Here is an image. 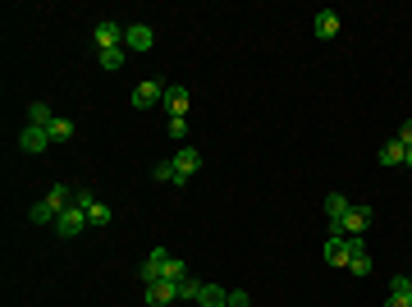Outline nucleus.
<instances>
[{"label": "nucleus", "mask_w": 412, "mask_h": 307, "mask_svg": "<svg viewBox=\"0 0 412 307\" xmlns=\"http://www.w3.org/2000/svg\"><path fill=\"white\" fill-rule=\"evenodd\" d=\"M51 229H55L60 238H74V234H83V229H87V211L78 207V202H74V207H64V211H60V220H55Z\"/></svg>", "instance_id": "7ed1b4c3"}, {"label": "nucleus", "mask_w": 412, "mask_h": 307, "mask_svg": "<svg viewBox=\"0 0 412 307\" xmlns=\"http://www.w3.org/2000/svg\"><path fill=\"white\" fill-rule=\"evenodd\" d=\"M399 142H404V147H412V120L399 124Z\"/></svg>", "instance_id": "a878e982"}, {"label": "nucleus", "mask_w": 412, "mask_h": 307, "mask_svg": "<svg viewBox=\"0 0 412 307\" xmlns=\"http://www.w3.org/2000/svg\"><path fill=\"white\" fill-rule=\"evenodd\" d=\"M371 220H376V211H371V207H362V202H353V207H348V216H343L339 225H330V234H343V238H367Z\"/></svg>", "instance_id": "f257e3e1"}, {"label": "nucleus", "mask_w": 412, "mask_h": 307, "mask_svg": "<svg viewBox=\"0 0 412 307\" xmlns=\"http://www.w3.org/2000/svg\"><path fill=\"white\" fill-rule=\"evenodd\" d=\"M110 220H115V211L105 207V202H96L92 211H87V225H92V229H105V225H110Z\"/></svg>", "instance_id": "a211bd4d"}, {"label": "nucleus", "mask_w": 412, "mask_h": 307, "mask_svg": "<svg viewBox=\"0 0 412 307\" xmlns=\"http://www.w3.org/2000/svg\"><path fill=\"white\" fill-rule=\"evenodd\" d=\"M174 170H179V188H183V184H188V179L202 170V156H198V147H179V156H174Z\"/></svg>", "instance_id": "423d86ee"}, {"label": "nucleus", "mask_w": 412, "mask_h": 307, "mask_svg": "<svg viewBox=\"0 0 412 307\" xmlns=\"http://www.w3.org/2000/svg\"><path fill=\"white\" fill-rule=\"evenodd\" d=\"M198 303H202V307H229V294H224L220 284H202Z\"/></svg>", "instance_id": "4468645a"}, {"label": "nucleus", "mask_w": 412, "mask_h": 307, "mask_svg": "<svg viewBox=\"0 0 412 307\" xmlns=\"http://www.w3.org/2000/svg\"><path fill=\"white\" fill-rule=\"evenodd\" d=\"M46 133H51V142H69V138H74V120H64V115H55V120L46 124Z\"/></svg>", "instance_id": "2eb2a0df"}, {"label": "nucleus", "mask_w": 412, "mask_h": 307, "mask_svg": "<svg viewBox=\"0 0 412 307\" xmlns=\"http://www.w3.org/2000/svg\"><path fill=\"white\" fill-rule=\"evenodd\" d=\"M92 42H96V51H110V46H124V28H120V23H110V18H101V23L92 28Z\"/></svg>", "instance_id": "39448f33"}, {"label": "nucleus", "mask_w": 412, "mask_h": 307, "mask_svg": "<svg viewBox=\"0 0 412 307\" xmlns=\"http://www.w3.org/2000/svg\"><path fill=\"white\" fill-rule=\"evenodd\" d=\"M165 92H170V83H161V79H147V83H137V88H133V105H137V110L165 105Z\"/></svg>", "instance_id": "f03ea898"}, {"label": "nucleus", "mask_w": 412, "mask_h": 307, "mask_svg": "<svg viewBox=\"0 0 412 307\" xmlns=\"http://www.w3.org/2000/svg\"><path fill=\"white\" fill-rule=\"evenodd\" d=\"M389 294H408V299H412V280H408V275H394V280H389Z\"/></svg>", "instance_id": "5701e85b"}, {"label": "nucleus", "mask_w": 412, "mask_h": 307, "mask_svg": "<svg viewBox=\"0 0 412 307\" xmlns=\"http://www.w3.org/2000/svg\"><path fill=\"white\" fill-rule=\"evenodd\" d=\"M348 207H353V202H348V197H343V193H330V197H326V211H330V225H339V220L348 216Z\"/></svg>", "instance_id": "dca6fc26"}, {"label": "nucleus", "mask_w": 412, "mask_h": 307, "mask_svg": "<svg viewBox=\"0 0 412 307\" xmlns=\"http://www.w3.org/2000/svg\"><path fill=\"white\" fill-rule=\"evenodd\" d=\"M229 307H248V294H243V289H234V294H229Z\"/></svg>", "instance_id": "bb28decb"}, {"label": "nucleus", "mask_w": 412, "mask_h": 307, "mask_svg": "<svg viewBox=\"0 0 412 307\" xmlns=\"http://www.w3.org/2000/svg\"><path fill=\"white\" fill-rule=\"evenodd\" d=\"M151 28H142V23H133V28H124V46H129V51H151Z\"/></svg>", "instance_id": "9b49d317"}, {"label": "nucleus", "mask_w": 412, "mask_h": 307, "mask_svg": "<svg viewBox=\"0 0 412 307\" xmlns=\"http://www.w3.org/2000/svg\"><path fill=\"white\" fill-rule=\"evenodd\" d=\"M408 280H412V275H408Z\"/></svg>", "instance_id": "c85d7f7f"}, {"label": "nucleus", "mask_w": 412, "mask_h": 307, "mask_svg": "<svg viewBox=\"0 0 412 307\" xmlns=\"http://www.w3.org/2000/svg\"><path fill=\"white\" fill-rule=\"evenodd\" d=\"M165 280H174V284H183V280H193L188 275V266L179 262V257H170V266H165Z\"/></svg>", "instance_id": "4be33fe9"}, {"label": "nucleus", "mask_w": 412, "mask_h": 307, "mask_svg": "<svg viewBox=\"0 0 412 307\" xmlns=\"http://www.w3.org/2000/svg\"><path fill=\"white\" fill-rule=\"evenodd\" d=\"M28 220H33V225H55V220H60V211H55L51 202H37L33 211H28Z\"/></svg>", "instance_id": "f3484780"}, {"label": "nucleus", "mask_w": 412, "mask_h": 307, "mask_svg": "<svg viewBox=\"0 0 412 307\" xmlns=\"http://www.w3.org/2000/svg\"><path fill=\"white\" fill-rule=\"evenodd\" d=\"M179 299H183V284H174V280L147 284V307H170V303H179Z\"/></svg>", "instance_id": "20e7f679"}, {"label": "nucleus", "mask_w": 412, "mask_h": 307, "mask_svg": "<svg viewBox=\"0 0 412 307\" xmlns=\"http://www.w3.org/2000/svg\"><path fill=\"white\" fill-rule=\"evenodd\" d=\"M316 37H339V14L335 9H316Z\"/></svg>", "instance_id": "f8f14e48"}, {"label": "nucleus", "mask_w": 412, "mask_h": 307, "mask_svg": "<svg viewBox=\"0 0 412 307\" xmlns=\"http://www.w3.org/2000/svg\"><path fill=\"white\" fill-rule=\"evenodd\" d=\"M404 166H408V170H412V147H408V156H404Z\"/></svg>", "instance_id": "cd10ccee"}, {"label": "nucleus", "mask_w": 412, "mask_h": 307, "mask_svg": "<svg viewBox=\"0 0 412 307\" xmlns=\"http://www.w3.org/2000/svg\"><path fill=\"white\" fill-rule=\"evenodd\" d=\"M404 156H408V147L399 138H389L385 147H380V166H404Z\"/></svg>", "instance_id": "ddd939ff"}, {"label": "nucleus", "mask_w": 412, "mask_h": 307, "mask_svg": "<svg viewBox=\"0 0 412 307\" xmlns=\"http://www.w3.org/2000/svg\"><path fill=\"white\" fill-rule=\"evenodd\" d=\"M165 266H170V253H165V248H156V253L142 262V271H137V275H142L147 284H156V280H165Z\"/></svg>", "instance_id": "6e6552de"}, {"label": "nucleus", "mask_w": 412, "mask_h": 307, "mask_svg": "<svg viewBox=\"0 0 412 307\" xmlns=\"http://www.w3.org/2000/svg\"><path fill=\"white\" fill-rule=\"evenodd\" d=\"M28 120H33V124H42V129H46V124H51L55 115H51V105H46V101H33V105H28Z\"/></svg>", "instance_id": "412c9836"}, {"label": "nucleus", "mask_w": 412, "mask_h": 307, "mask_svg": "<svg viewBox=\"0 0 412 307\" xmlns=\"http://www.w3.org/2000/svg\"><path fill=\"white\" fill-rule=\"evenodd\" d=\"M385 307H412V299H408V294H389Z\"/></svg>", "instance_id": "393cba45"}, {"label": "nucleus", "mask_w": 412, "mask_h": 307, "mask_svg": "<svg viewBox=\"0 0 412 307\" xmlns=\"http://www.w3.org/2000/svg\"><path fill=\"white\" fill-rule=\"evenodd\" d=\"M151 175H156V184H174V188H179V170H174V161H156Z\"/></svg>", "instance_id": "6ab92c4d"}, {"label": "nucleus", "mask_w": 412, "mask_h": 307, "mask_svg": "<svg viewBox=\"0 0 412 307\" xmlns=\"http://www.w3.org/2000/svg\"><path fill=\"white\" fill-rule=\"evenodd\" d=\"M124 60H129V51H124V46H110V51H101V69H124Z\"/></svg>", "instance_id": "aec40b11"}, {"label": "nucleus", "mask_w": 412, "mask_h": 307, "mask_svg": "<svg viewBox=\"0 0 412 307\" xmlns=\"http://www.w3.org/2000/svg\"><path fill=\"white\" fill-rule=\"evenodd\" d=\"M348 257H353L348 238H343V234H330V243H326V262H330V266H339V271H348Z\"/></svg>", "instance_id": "1a4fd4ad"}, {"label": "nucleus", "mask_w": 412, "mask_h": 307, "mask_svg": "<svg viewBox=\"0 0 412 307\" xmlns=\"http://www.w3.org/2000/svg\"><path fill=\"white\" fill-rule=\"evenodd\" d=\"M188 105H193L188 88H170V92H165V110H170V120H188Z\"/></svg>", "instance_id": "9d476101"}, {"label": "nucleus", "mask_w": 412, "mask_h": 307, "mask_svg": "<svg viewBox=\"0 0 412 307\" xmlns=\"http://www.w3.org/2000/svg\"><path fill=\"white\" fill-rule=\"evenodd\" d=\"M51 147V133L42 129V124H28L23 133H18V151H46Z\"/></svg>", "instance_id": "0eeeda50"}, {"label": "nucleus", "mask_w": 412, "mask_h": 307, "mask_svg": "<svg viewBox=\"0 0 412 307\" xmlns=\"http://www.w3.org/2000/svg\"><path fill=\"white\" fill-rule=\"evenodd\" d=\"M74 202H78V207H83V211H92V207H96V197H92V193H87V188H78V193H74Z\"/></svg>", "instance_id": "b1692460"}]
</instances>
